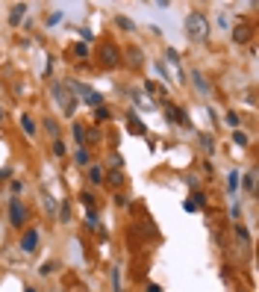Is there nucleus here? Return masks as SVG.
Returning a JSON list of instances; mask_svg holds the SVG:
<instances>
[{
    "label": "nucleus",
    "instance_id": "obj_1",
    "mask_svg": "<svg viewBox=\"0 0 259 292\" xmlns=\"http://www.w3.org/2000/svg\"><path fill=\"white\" fill-rule=\"evenodd\" d=\"M186 35H189V42H206L209 39V32H212V27H209V18L203 15V12H189L186 15Z\"/></svg>",
    "mask_w": 259,
    "mask_h": 292
},
{
    "label": "nucleus",
    "instance_id": "obj_2",
    "mask_svg": "<svg viewBox=\"0 0 259 292\" xmlns=\"http://www.w3.org/2000/svg\"><path fill=\"white\" fill-rule=\"evenodd\" d=\"M53 97H56V103H59V109H62V115H74V113H77L80 100L68 92L65 83H53Z\"/></svg>",
    "mask_w": 259,
    "mask_h": 292
},
{
    "label": "nucleus",
    "instance_id": "obj_3",
    "mask_svg": "<svg viewBox=\"0 0 259 292\" xmlns=\"http://www.w3.org/2000/svg\"><path fill=\"white\" fill-rule=\"evenodd\" d=\"M97 59H100V65H103V68H115V65L121 62V50H118V45L103 42V45H100V50H97Z\"/></svg>",
    "mask_w": 259,
    "mask_h": 292
},
{
    "label": "nucleus",
    "instance_id": "obj_4",
    "mask_svg": "<svg viewBox=\"0 0 259 292\" xmlns=\"http://www.w3.org/2000/svg\"><path fill=\"white\" fill-rule=\"evenodd\" d=\"M9 225L12 227H24L27 225V207L21 198H12L9 201Z\"/></svg>",
    "mask_w": 259,
    "mask_h": 292
},
{
    "label": "nucleus",
    "instance_id": "obj_5",
    "mask_svg": "<svg viewBox=\"0 0 259 292\" xmlns=\"http://www.w3.org/2000/svg\"><path fill=\"white\" fill-rule=\"evenodd\" d=\"M21 251L24 254H35L39 251V230H24V236H21Z\"/></svg>",
    "mask_w": 259,
    "mask_h": 292
},
{
    "label": "nucleus",
    "instance_id": "obj_6",
    "mask_svg": "<svg viewBox=\"0 0 259 292\" xmlns=\"http://www.w3.org/2000/svg\"><path fill=\"white\" fill-rule=\"evenodd\" d=\"M103 183H106V186H112V189H121V186L127 183L124 168H109V171H106V177H103Z\"/></svg>",
    "mask_w": 259,
    "mask_h": 292
},
{
    "label": "nucleus",
    "instance_id": "obj_7",
    "mask_svg": "<svg viewBox=\"0 0 259 292\" xmlns=\"http://www.w3.org/2000/svg\"><path fill=\"white\" fill-rule=\"evenodd\" d=\"M250 39H253V27L250 24H236L233 27V42L236 45H247Z\"/></svg>",
    "mask_w": 259,
    "mask_h": 292
},
{
    "label": "nucleus",
    "instance_id": "obj_8",
    "mask_svg": "<svg viewBox=\"0 0 259 292\" xmlns=\"http://www.w3.org/2000/svg\"><path fill=\"white\" fill-rule=\"evenodd\" d=\"M80 97H83V100H86L89 106H94V109H97V106H103V97H100V95H97L94 89H89V86H83V92H80Z\"/></svg>",
    "mask_w": 259,
    "mask_h": 292
},
{
    "label": "nucleus",
    "instance_id": "obj_9",
    "mask_svg": "<svg viewBox=\"0 0 259 292\" xmlns=\"http://www.w3.org/2000/svg\"><path fill=\"white\" fill-rule=\"evenodd\" d=\"M127 127H130V133H133V136H144V133H147V127L136 118V113H127Z\"/></svg>",
    "mask_w": 259,
    "mask_h": 292
},
{
    "label": "nucleus",
    "instance_id": "obj_10",
    "mask_svg": "<svg viewBox=\"0 0 259 292\" xmlns=\"http://www.w3.org/2000/svg\"><path fill=\"white\" fill-rule=\"evenodd\" d=\"M103 177H106V171L100 165H89V183L91 186H103Z\"/></svg>",
    "mask_w": 259,
    "mask_h": 292
},
{
    "label": "nucleus",
    "instance_id": "obj_11",
    "mask_svg": "<svg viewBox=\"0 0 259 292\" xmlns=\"http://www.w3.org/2000/svg\"><path fill=\"white\" fill-rule=\"evenodd\" d=\"M192 83H195V89L200 95H209V83H206V77L200 74V71H192Z\"/></svg>",
    "mask_w": 259,
    "mask_h": 292
},
{
    "label": "nucleus",
    "instance_id": "obj_12",
    "mask_svg": "<svg viewBox=\"0 0 259 292\" xmlns=\"http://www.w3.org/2000/svg\"><path fill=\"white\" fill-rule=\"evenodd\" d=\"M24 15H27V3H18V6H12V15H9V24H12V27H18V24L24 21Z\"/></svg>",
    "mask_w": 259,
    "mask_h": 292
},
{
    "label": "nucleus",
    "instance_id": "obj_13",
    "mask_svg": "<svg viewBox=\"0 0 259 292\" xmlns=\"http://www.w3.org/2000/svg\"><path fill=\"white\" fill-rule=\"evenodd\" d=\"M127 62H130L133 68H138V65L144 62V59H141V48H136V45H133V48H127Z\"/></svg>",
    "mask_w": 259,
    "mask_h": 292
},
{
    "label": "nucleus",
    "instance_id": "obj_14",
    "mask_svg": "<svg viewBox=\"0 0 259 292\" xmlns=\"http://www.w3.org/2000/svg\"><path fill=\"white\" fill-rule=\"evenodd\" d=\"M86 230H100V218H97V212L94 210H86Z\"/></svg>",
    "mask_w": 259,
    "mask_h": 292
},
{
    "label": "nucleus",
    "instance_id": "obj_15",
    "mask_svg": "<svg viewBox=\"0 0 259 292\" xmlns=\"http://www.w3.org/2000/svg\"><path fill=\"white\" fill-rule=\"evenodd\" d=\"M244 189H247L250 195H256V168H250V171L244 174Z\"/></svg>",
    "mask_w": 259,
    "mask_h": 292
},
{
    "label": "nucleus",
    "instance_id": "obj_16",
    "mask_svg": "<svg viewBox=\"0 0 259 292\" xmlns=\"http://www.w3.org/2000/svg\"><path fill=\"white\" fill-rule=\"evenodd\" d=\"M45 130H47V136L56 142L59 139V124H56V118H45Z\"/></svg>",
    "mask_w": 259,
    "mask_h": 292
},
{
    "label": "nucleus",
    "instance_id": "obj_17",
    "mask_svg": "<svg viewBox=\"0 0 259 292\" xmlns=\"http://www.w3.org/2000/svg\"><path fill=\"white\" fill-rule=\"evenodd\" d=\"M21 130H24L27 136H35V121H32L30 115H21Z\"/></svg>",
    "mask_w": 259,
    "mask_h": 292
},
{
    "label": "nucleus",
    "instance_id": "obj_18",
    "mask_svg": "<svg viewBox=\"0 0 259 292\" xmlns=\"http://www.w3.org/2000/svg\"><path fill=\"white\" fill-rule=\"evenodd\" d=\"M74 160H77V165H89V160H91L89 148H77V154H74Z\"/></svg>",
    "mask_w": 259,
    "mask_h": 292
},
{
    "label": "nucleus",
    "instance_id": "obj_19",
    "mask_svg": "<svg viewBox=\"0 0 259 292\" xmlns=\"http://www.w3.org/2000/svg\"><path fill=\"white\" fill-rule=\"evenodd\" d=\"M236 239H239L242 245H250V233H247L244 225H236Z\"/></svg>",
    "mask_w": 259,
    "mask_h": 292
},
{
    "label": "nucleus",
    "instance_id": "obj_20",
    "mask_svg": "<svg viewBox=\"0 0 259 292\" xmlns=\"http://www.w3.org/2000/svg\"><path fill=\"white\" fill-rule=\"evenodd\" d=\"M74 139L80 142V148H86V127L83 124H74Z\"/></svg>",
    "mask_w": 259,
    "mask_h": 292
},
{
    "label": "nucleus",
    "instance_id": "obj_21",
    "mask_svg": "<svg viewBox=\"0 0 259 292\" xmlns=\"http://www.w3.org/2000/svg\"><path fill=\"white\" fill-rule=\"evenodd\" d=\"M112 204H115L118 210H127V207H130V198H127L124 192H115V198H112Z\"/></svg>",
    "mask_w": 259,
    "mask_h": 292
},
{
    "label": "nucleus",
    "instance_id": "obj_22",
    "mask_svg": "<svg viewBox=\"0 0 259 292\" xmlns=\"http://www.w3.org/2000/svg\"><path fill=\"white\" fill-rule=\"evenodd\" d=\"M227 189H230V195L239 189V171H230V174H227Z\"/></svg>",
    "mask_w": 259,
    "mask_h": 292
},
{
    "label": "nucleus",
    "instance_id": "obj_23",
    "mask_svg": "<svg viewBox=\"0 0 259 292\" xmlns=\"http://www.w3.org/2000/svg\"><path fill=\"white\" fill-rule=\"evenodd\" d=\"M115 24H118V27H121V30H124V32H133V30H136V24H133V21H130V18H121V15H118V18H115Z\"/></svg>",
    "mask_w": 259,
    "mask_h": 292
},
{
    "label": "nucleus",
    "instance_id": "obj_24",
    "mask_svg": "<svg viewBox=\"0 0 259 292\" xmlns=\"http://www.w3.org/2000/svg\"><path fill=\"white\" fill-rule=\"evenodd\" d=\"M80 201H83V207H86V210H94V204H97L91 192H80Z\"/></svg>",
    "mask_w": 259,
    "mask_h": 292
},
{
    "label": "nucleus",
    "instance_id": "obj_25",
    "mask_svg": "<svg viewBox=\"0 0 259 292\" xmlns=\"http://www.w3.org/2000/svg\"><path fill=\"white\" fill-rule=\"evenodd\" d=\"M59 218H62V225H68V222H71V204H68V201H62V210H59Z\"/></svg>",
    "mask_w": 259,
    "mask_h": 292
},
{
    "label": "nucleus",
    "instance_id": "obj_26",
    "mask_svg": "<svg viewBox=\"0 0 259 292\" xmlns=\"http://www.w3.org/2000/svg\"><path fill=\"white\" fill-rule=\"evenodd\" d=\"M189 201H192V204H195L198 210H203V207H206V195H203V192H195V195H192Z\"/></svg>",
    "mask_w": 259,
    "mask_h": 292
},
{
    "label": "nucleus",
    "instance_id": "obj_27",
    "mask_svg": "<svg viewBox=\"0 0 259 292\" xmlns=\"http://www.w3.org/2000/svg\"><path fill=\"white\" fill-rule=\"evenodd\" d=\"M94 121H100V124L109 121V109H106V106H97V109H94Z\"/></svg>",
    "mask_w": 259,
    "mask_h": 292
},
{
    "label": "nucleus",
    "instance_id": "obj_28",
    "mask_svg": "<svg viewBox=\"0 0 259 292\" xmlns=\"http://www.w3.org/2000/svg\"><path fill=\"white\" fill-rule=\"evenodd\" d=\"M165 59H168L171 65H180V53H177L174 48H168V50H165Z\"/></svg>",
    "mask_w": 259,
    "mask_h": 292
},
{
    "label": "nucleus",
    "instance_id": "obj_29",
    "mask_svg": "<svg viewBox=\"0 0 259 292\" xmlns=\"http://www.w3.org/2000/svg\"><path fill=\"white\" fill-rule=\"evenodd\" d=\"M53 157H65V142H62V139L53 142Z\"/></svg>",
    "mask_w": 259,
    "mask_h": 292
},
{
    "label": "nucleus",
    "instance_id": "obj_30",
    "mask_svg": "<svg viewBox=\"0 0 259 292\" xmlns=\"http://www.w3.org/2000/svg\"><path fill=\"white\" fill-rule=\"evenodd\" d=\"M74 53H77L80 59H86V56H89V45H83V42H80V45H74Z\"/></svg>",
    "mask_w": 259,
    "mask_h": 292
},
{
    "label": "nucleus",
    "instance_id": "obj_31",
    "mask_svg": "<svg viewBox=\"0 0 259 292\" xmlns=\"http://www.w3.org/2000/svg\"><path fill=\"white\" fill-rule=\"evenodd\" d=\"M53 272H56V263H53V260H50V263H45V266L39 269V275H45V277H47V275H53Z\"/></svg>",
    "mask_w": 259,
    "mask_h": 292
},
{
    "label": "nucleus",
    "instance_id": "obj_32",
    "mask_svg": "<svg viewBox=\"0 0 259 292\" xmlns=\"http://www.w3.org/2000/svg\"><path fill=\"white\" fill-rule=\"evenodd\" d=\"M233 142H236V145H247V136H244L242 130H233Z\"/></svg>",
    "mask_w": 259,
    "mask_h": 292
},
{
    "label": "nucleus",
    "instance_id": "obj_33",
    "mask_svg": "<svg viewBox=\"0 0 259 292\" xmlns=\"http://www.w3.org/2000/svg\"><path fill=\"white\" fill-rule=\"evenodd\" d=\"M56 207H59V204H56V198H45V210H47L50 215L56 212Z\"/></svg>",
    "mask_w": 259,
    "mask_h": 292
},
{
    "label": "nucleus",
    "instance_id": "obj_34",
    "mask_svg": "<svg viewBox=\"0 0 259 292\" xmlns=\"http://www.w3.org/2000/svg\"><path fill=\"white\" fill-rule=\"evenodd\" d=\"M109 165H112V168H124V162H121V157H118V154L109 157Z\"/></svg>",
    "mask_w": 259,
    "mask_h": 292
},
{
    "label": "nucleus",
    "instance_id": "obj_35",
    "mask_svg": "<svg viewBox=\"0 0 259 292\" xmlns=\"http://www.w3.org/2000/svg\"><path fill=\"white\" fill-rule=\"evenodd\" d=\"M227 124L230 127H239V113H227Z\"/></svg>",
    "mask_w": 259,
    "mask_h": 292
},
{
    "label": "nucleus",
    "instance_id": "obj_36",
    "mask_svg": "<svg viewBox=\"0 0 259 292\" xmlns=\"http://www.w3.org/2000/svg\"><path fill=\"white\" fill-rule=\"evenodd\" d=\"M230 215H233V222H239V215H242V207H239V204H233V207H230Z\"/></svg>",
    "mask_w": 259,
    "mask_h": 292
},
{
    "label": "nucleus",
    "instance_id": "obj_37",
    "mask_svg": "<svg viewBox=\"0 0 259 292\" xmlns=\"http://www.w3.org/2000/svg\"><path fill=\"white\" fill-rule=\"evenodd\" d=\"M80 35H83V45H89V42H94V35H91L89 30H80Z\"/></svg>",
    "mask_w": 259,
    "mask_h": 292
},
{
    "label": "nucleus",
    "instance_id": "obj_38",
    "mask_svg": "<svg viewBox=\"0 0 259 292\" xmlns=\"http://www.w3.org/2000/svg\"><path fill=\"white\" fill-rule=\"evenodd\" d=\"M59 18H62V15H59V12H53V15L47 18V27H53V24H59Z\"/></svg>",
    "mask_w": 259,
    "mask_h": 292
},
{
    "label": "nucleus",
    "instance_id": "obj_39",
    "mask_svg": "<svg viewBox=\"0 0 259 292\" xmlns=\"http://www.w3.org/2000/svg\"><path fill=\"white\" fill-rule=\"evenodd\" d=\"M21 189H24V183H21V180H12V192H15V195H18V192H21Z\"/></svg>",
    "mask_w": 259,
    "mask_h": 292
},
{
    "label": "nucleus",
    "instance_id": "obj_40",
    "mask_svg": "<svg viewBox=\"0 0 259 292\" xmlns=\"http://www.w3.org/2000/svg\"><path fill=\"white\" fill-rule=\"evenodd\" d=\"M183 210H186V212H198V207H195L192 201H186V204H183Z\"/></svg>",
    "mask_w": 259,
    "mask_h": 292
},
{
    "label": "nucleus",
    "instance_id": "obj_41",
    "mask_svg": "<svg viewBox=\"0 0 259 292\" xmlns=\"http://www.w3.org/2000/svg\"><path fill=\"white\" fill-rule=\"evenodd\" d=\"M144 292H162V289H159L156 283H147V286H144Z\"/></svg>",
    "mask_w": 259,
    "mask_h": 292
},
{
    "label": "nucleus",
    "instance_id": "obj_42",
    "mask_svg": "<svg viewBox=\"0 0 259 292\" xmlns=\"http://www.w3.org/2000/svg\"><path fill=\"white\" fill-rule=\"evenodd\" d=\"M24 292H35V289H32V286H27V289H24Z\"/></svg>",
    "mask_w": 259,
    "mask_h": 292
},
{
    "label": "nucleus",
    "instance_id": "obj_43",
    "mask_svg": "<svg viewBox=\"0 0 259 292\" xmlns=\"http://www.w3.org/2000/svg\"><path fill=\"white\" fill-rule=\"evenodd\" d=\"M0 121H3V109H0Z\"/></svg>",
    "mask_w": 259,
    "mask_h": 292
}]
</instances>
